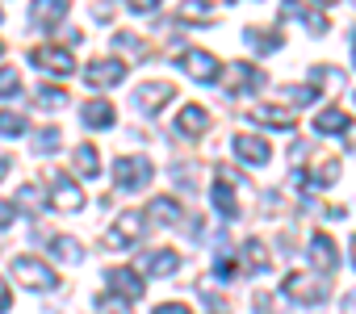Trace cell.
Returning <instances> with one entry per match:
<instances>
[{
	"mask_svg": "<svg viewBox=\"0 0 356 314\" xmlns=\"http://www.w3.org/2000/svg\"><path fill=\"white\" fill-rule=\"evenodd\" d=\"M243 38H248V42H252V51H260V55H268V51H277V47L285 42V38H281V30H256V26H252V30H243Z\"/></svg>",
	"mask_w": 356,
	"mask_h": 314,
	"instance_id": "25",
	"label": "cell"
},
{
	"mask_svg": "<svg viewBox=\"0 0 356 314\" xmlns=\"http://www.w3.org/2000/svg\"><path fill=\"white\" fill-rule=\"evenodd\" d=\"M231 147H235V155L243 164H252V168H264L268 160H273V147H268V138H260V134H248V130H239L235 138H231Z\"/></svg>",
	"mask_w": 356,
	"mask_h": 314,
	"instance_id": "6",
	"label": "cell"
},
{
	"mask_svg": "<svg viewBox=\"0 0 356 314\" xmlns=\"http://www.w3.org/2000/svg\"><path fill=\"white\" fill-rule=\"evenodd\" d=\"M343 310H348V314H356V289H352V293L343 297Z\"/></svg>",
	"mask_w": 356,
	"mask_h": 314,
	"instance_id": "44",
	"label": "cell"
},
{
	"mask_svg": "<svg viewBox=\"0 0 356 314\" xmlns=\"http://www.w3.org/2000/svg\"><path fill=\"white\" fill-rule=\"evenodd\" d=\"M243 256H248V268H252V272H264V268H268V251H264L260 239H248V243H243Z\"/></svg>",
	"mask_w": 356,
	"mask_h": 314,
	"instance_id": "30",
	"label": "cell"
},
{
	"mask_svg": "<svg viewBox=\"0 0 356 314\" xmlns=\"http://www.w3.org/2000/svg\"><path fill=\"white\" fill-rule=\"evenodd\" d=\"M176 17H181L185 26H193V22H197V26H210V22H214V13H210V5H206V0H185Z\"/></svg>",
	"mask_w": 356,
	"mask_h": 314,
	"instance_id": "26",
	"label": "cell"
},
{
	"mask_svg": "<svg viewBox=\"0 0 356 314\" xmlns=\"http://www.w3.org/2000/svg\"><path fill=\"white\" fill-rule=\"evenodd\" d=\"M113 47H118V51H122V55H130V59H134V63H138V59H147V55H151V51H147V42H143V38H134V34H118V38H113Z\"/></svg>",
	"mask_w": 356,
	"mask_h": 314,
	"instance_id": "28",
	"label": "cell"
},
{
	"mask_svg": "<svg viewBox=\"0 0 356 314\" xmlns=\"http://www.w3.org/2000/svg\"><path fill=\"white\" fill-rule=\"evenodd\" d=\"M256 310H260V314H289V306H285L277 293H256Z\"/></svg>",
	"mask_w": 356,
	"mask_h": 314,
	"instance_id": "34",
	"label": "cell"
},
{
	"mask_svg": "<svg viewBox=\"0 0 356 314\" xmlns=\"http://www.w3.org/2000/svg\"><path fill=\"white\" fill-rule=\"evenodd\" d=\"M67 17V0H34L30 5V22L38 26V30H51V26H59Z\"/></svg>",
	"mask_w": 356,
	"mask_h": 314,
	"instance_id": "16",
	"label": "cell"
},
{
	"mask_svg": "<svg viewBox=\"0 0 356 314\" xmlns=\"http://www.w3.org/2000/svg\"><path fill=\"white\" fill-rule=\"evenodd\" d=\"M30 142H34V151H38V155H51V151H59V147H63V130H59V126H47V130H38Z\"/></svg>",
	"mask_w": 356,
	"mask_h": 314,
	"instance_id": "27",
	"label": "cell"
},
{
	"mask_svg": "<svg viewBox=\"0 0 356 314\" xmlns=\"http://www.w3.org/2000/svg\"><path fill=\"white\" fill-rule=\"evenodd\" d=\"M352 268H356V235H352Z\"/></svg>",
	"mask_w": 356,
	"mask_h": 314,
	"instance_id": "46",
	"label": "cell"
},
{
	"mask_svg": "<svg viewBox=\"0 0 356 314\" xmlns=\"http://www.w3.org/2000/svg\"><path fill=\"white\" fill-rule=\"evenodd\" d=\"M231 84H227V92L231 97H243V92H256L260 84H264V72L260 67H252V63H231Z\"/></svg>",
	"mask_w": 356,
	"mask_h": 314,
	"instance_id": "15",
	"label": "cell"
},
{
	"mask_svg": "<svg viewBox=\"0 0 356 314\" xmlns=\"http://www.w3.org/2000/svg\"><path fill=\"white\" fill-rule=\"evenodd\" d=\"M181 67H185L197 84H218V76H222V63H218L210 51H185V55H181Z\"/></svg>",
	"mask_w": 356,
	"mask_h": 314,
	"instance_id": "8",
	"label": "cell"
},
{
	"mask_svg": "<svg viewBox=\"0 0 356 314\" xmlns=\"http://www.w3.org/2000/svg\"><path fill=\"white\" fill-rule=\"evenodd\" d=\"M155 314H193V310H189L185 301H159V306H155Z\"/></svg>",
	"mask_w": 356,
	"mask_h": 314,
	"instance_id": "39",
	"label": "cell"
},
{
	"mask_svg": "<svg viewBox=\"0 0 356 314\" xmlns=\"http://www.w3.org/2000/svg\"><path fill=\"white\" fill-rule=\"evenodd\" d=\"M113 17V5L109 0H101V5H92V22H109Z\"/></svg>",
	"mask_w": 356,
	"mask_h": 314,
	"instance_id": "40",
	"label": "cell"
},
{
	"mask_svg": "<svg viewBox=\"0 0 356 314\" xmlns=\"http://www.w3.org/2000/svg\"><path fill=\"white\" fill-rule=\"evenodd\" d=\"M318 5H335V0H318Z\"/></svg>",
	"mask_w": 356,
	"mask_h": 314,
	"instance_id": "48",
	"label": "cell"
},
{
	"mask_svg": "<svg viewBox=\"0 0 356 314\" xmlns=\"http://www.w3.org/2000/svg\"><path fill=\"white\" fill-rule=\"evenodd\" d=\"M285 97H289L293 105H310V101L318 97V88H314V84H310V88H285Z\"/></svg>",
	"mask_w": 356,
	"mask_h": 314,
	"instance_id": "38",
	"label": "cell"
},
{
	"mask_svg": "<svg viewBox=\"0 0 356 314\" xmlns=\"http://www.w3.org/2000/svg\"><path fill=\"white\" fill-rule=\"evenodd\" d=\"M72 160H76V172H80L84 181H97V176H101V155H97V147L80 142V147H76V155H72Z\"/></svg>",
	"mask_w": 356,
	"mask_h": 314,
	"instance_id": "22",
	"label": "cell"
},
{
	"mask_svg": "<svg viewBox=\"0 0 356 314\" xmlns=\"http://www.w3.org/2000/svg\"><path fill=\"white\" fill-rule=\"evenodd\" d=\"M352 59H356V34H352Z\"/></svg>",
	"mask_w": 356,
	"mask_h": 314,
	"instance_id": "47",
	"label": "cell"
},
{
	"mask_svg": "<svg viewBox=\"0 0 356 314\" xmlns=\"http://www.w3.org/2000/svg\"><path fill=\"white\" fill-rule=\"evenodd\" d=\"M252 122L273 126V130H293L298 126V113L293 109H281V105H256L252 109Z\"/></svg>",
	"mask_w": 356,
	"mask_h": 314,
	"instance_id": "17",
	"label": "cell"
},
{
	"mask_svg": "<svg viewBox=\"0 0 356 314\" xmlns=\"http://www.w3.org/2000/svg\"><path fill=\"white\" fill-rule=\"evenodd\" d=\"M172 97H176V88H172V84H163V80H155V84H138L130 101H134V109H138V113H159Z\"/></svg>",
	"mask_w": 356,
	"mask_h": 314,
	"instance_id": "10",
	"label": "cell"
},
{
	"mask_svg": "<svg viewBox=\"0 0 356 314\" xmlns=\"http://www.w3.org/2000/svg\"><path fill=\"white\" fill-rule=\"evenodd\" d=\"M214 276H218L222 285H231V281L239 276V260H235V256H218V260H214Z\"/></svg>",
	"mask_w": 356,
	"mask_h": 314,
	"instance_id": "32",
	"label": "cell"
},
{
	"mask_svg": "<svg viewBox=\"0 0 356 314\" xmlns=\"http://www.w3.org/2000/svg\"><path fill=\"white\" fill-rule=\"evenodd\" d=\"M84 80H88V88H113L126 80V63L122 59H92L84 67Z\"/></svg>",
	"mask_w": 356,
	"mask_h": 314,
	"instance_id": "9",
	"label": "cell"
},
{
	"mask_svg": "<svg viewBox=\"0 0 356 314\" xmlns=\"http://www.w3.org/2000/svg\"><path fill=\"white\" fill-rule=\"evenodd\" d=\"M143 226H147V222H143V214H134V210H130V214H118V222L101 235V247L122 251V247H130V243L143 235Z\"/></svg>",
	"mask_w": 356,
	"mask_h": 314,
	"instance_id": "5",
	"label": "cell"
},
{
	"mask_svg": "<svg viewBox=\"0 0 356 314\" xmlns=\"http://www.w3.org/2000/svg\"><path fill=\"white\" fill-rule=\"evenodd\" d=\"M38 105H42V109H59V105H67V92H63V88H42V92H38Z\"/></svg>",
	"mask_w": 356,
	"mask_h": 314,
	"instance_id": "36",
	"label": "cell"
},
{
	"mask_svg": "<svg viewBox=\"0 0 356 314\" xmlns=\"http://www.w3.org/2000/svg\"><path fill=\"white\" fill-rule=\"evenodd\" d=\"M55 256H59V260H67V264H80V260H84L80 243H76V239H63V235L55 239Z\"/></svg>",
	"mask_w": 356,
	"mask_h": 314,
	"instance_id": "31",
	"label": "cell"
},
{
	"mask_svg": "<svg viewBox=\"0 0 356 314\" xmlns=\"http://www.w3.org/2000/svg\"><path fill=\"white\" fill-rule=\"evenodd\" d=\"M306 256H310V264H314L318 276H335V268H339V251H335V239H331V235H323V231L310 235Z\"/></svg>",
	"mask_w": 356,
	"mask_h": 314,
	"instance_id": "7",
	"label": "cell"
},
{
	"mask_svg": "<svg viewBox=\"0 0 356 314\" xmlns=\"http://www.w3.org/2000/svg\"><path fill=\"white\" fill-rule=\"evenodd\" d=\"M17 92H22L17 67H0V97H17Z\"/></svg>",
	"mask_w": 356,
	"mask_h": 314,
	"instance_id": "33",
	"label": "cell"
},
{
	"mask_svg": "<svg viewBox=\"0 0 356 314\" xmlns=\"http://www.w3.org/2000/svg\"><path fill=\"white\" fill-rule=\"evenodd\" d=\"M13 218H17V214H13V206H9V201H0V231L13 226Z\"/></svg>",
	"mask_w": 356,
	"mask_h": 314,
	"instance_id": "42",
	"label": "cell"
},
{
	"mask_svg": "<svg viewBox=\"0 0 356 314\" xmlns=\"http://www.w3.org/2000/svg\"><path fill=\"white\" fill-rule=\"evenodd\" d=\"M126 5H130V13H155L159 0H126Z\"/></svg>",
	"mask_w": 356,
	"mask_h": 314,
	"instance_id": "41",
	"label": "cell"
},
{
	"mask_svg": "<svg viewBox=\"0 0 356 314\" xmlns=\"http://www.w3.org/2000/svg\"><path fill=\"white\" fill-rule=\"evenodd\" d=\"M138 264H143V272H151V276H172L176 268H181V256H176V251H147Z\"/></svg>",
	"mask_w": 356,
	"mask_h": 314,
	"instance_id": "20",
	"label": "cell"
},
{
	"mask_svg": "<svg viewBox=\"0 0 356 314\" xmlns=\"http://www.w3.org/2000/svg\"><path fill=\"white\" fill-rule=\"evenodd\" d=\"M306 176V189H331L339 181V160H318L314 172H302Z\"/></svg>",
	"mask_w": 356,
	"mask_h": 314,
	"instance_id": "21",
	"label": "cell"
},
{
	"mask_svg": "<svg viewBox=\"0 0 356 314\" xmlns=\"http://www.w3.org/2000/svg\"><path fill=\"white\" fill-rule=\"evenodd\" d=\"M281 293H285V297H293L298 306H318V301H327V293H331V276L289 272V276H285V285H281Z\"/></svg>",
	"mask_w": 356,
	"mask_h": 314,
	"instance_id": "1",
	"label": "cell"
},
{
	"mask_svg": "<svg viewBox=\"0 0 356 314\" xmlns=\"http://www.w3.org/2000/svg\"><path fill=\"white\" fill-rule=\"evenodd\" d=\"M151 176H155V168H151L147 155H118V164H113V181H118V189L138 193V189L151 185Z\"/></svg>",
	"mask_w": 356,
	"mask_h": 314,
	"instance_id": "2",
	"label": "cell"
},
{
	"mask_svg": "<svg viewBox=\"0 0 356 314\" xmlns=\"http://www.w3.org/2000/svg\"><path fill=\"white\" fill-rule=\"evenodd\" d=\"M13 276H17L26 289H34V293H47V289L59 285V272H55L47 260H38V256H17V260H13Z\"/></svg>",
	"mask_w": 356,
	"mask_h": 314,
	"instance_id": "3",
	"label": "cell"
},
{
	"mask_svg": "<svg viewBox=\"0 0 356 314\" xmlns=\"http://www.w3.org/2000/svg\"><path fill=\"white\" fill-rule=\"evenodd\" d=\"M97 314H130V301H122V297H97Z\"/></svg>",
	"mask_w": 356,
	"mask_h": 314,
	"instance_id": "35",
	"label": "cell"
},
{
	"mask_svg": "<svg viewBox=\"0 0 356 314\" xmlns=\"http://www.w3.org/2000/svg\"><path fill=\"white\" fill-rule=\"evenodd\" d=\"M314 130H318V134H348V130H352V117H348L343 109H323V113L314 117Z\"/></svg>",
	"mask_w": 356,
	"mask_h": 314,
	"instance_id": "23",
	"label": "cell"
},
{
	"mask_svg": "<svg viewBox=\"0 0 356 314\" xmlns=\"http://www.w3.org/2000/svg\"><path fill=\"white\" fill-rule=\"evenodd\" d=\"M105 281H109V293L122 297V301H138V297L147 293V285H143V276H138L134 268H109Z\"/></svg>",
	"mask_w": 356,
	"mask_h": 314,
	"instance_id": "12",
	"label": "cell"
},
{
	"mask_svg": "<svg viewBox=\"0 0 356 314\" xmlns=\"http://www.w3.org/2000/svg\"><path fill=\"white\" fill-rule=\"evenodd\" d=\"M147 214H151V222H159V226H181V206H176V197H155Z\"/></svg>",
	"mask_w": 356,
	"mask_h": 314,
	"instance_id": "24",
	"label": "cell"
},
{
	"mask_svg": "<svg viewBox=\"0 0 356 314\" xmlns=\"http://www.w3.org/2000/svg\"><path fill=\"white\" fill-rule=\"evenodd\" d=\"M9 172V155H0V176H5Z\"/></svg>",
	"mask_w": 356,
	"mask_h": 314,
	"instance_id": "45",
	"label": "cell"
},
{
	"mask_svg": "<svg viewBox=\"0 0 356 314\" xmlns=\"http://www.w3.org/2000/svg\"><path fill=\"white\" fill-rule=\"evenodd\" d=\"M38 201H42V193H38V189H34V185H26V189H22V193H17V206H22V210H30V214H34V210H38Z\"/></svg>",
	"mask_w": 356,
	"mask_h": 314,
	"instance_id": "37",
	"label": "cell"
},
{
	"mask_svg": "<svg viewBox=\"0 0 356 314\" xmlns=\"http://www.w3.org/2000/svg\"><path fill=\"white\" fill-rule=\"evenodd\" d=\"M80 117H84V126H88V130H109V126L118 122L109 101H84V105H80Z\"/></svg>",
	"mask_w": 356,
	"mask_h": 314,
	"instance_id": "19",
	"label": "cell"
},
{
	"mask_svg": "<svg viewBox=\"0 0 356 314\" xmlns=\"http://www.w3.org/2000/svg\"><path fill=\"white\" fill-rule=\"evenodd\" d=\"M51 206L63 214H80L84 210V189L67 176H51Z\"/></svg>",
	"mask_w": 356,
	"mask_h": 314,
	"instance_id": "11",
	"label": "cell"
},
{
	"mask_svg": "<svg viewBox=\"0 0 356 314\" xmlns=\"http://www.w3.org/2000/svg\"><path fill=\"white\" fill-rule=\"evenodd\" d=\"M30 63H34V67H42V72H51V76H59V80L76 72V55H72L67 47H55V42L34 47V51H30Z\"/></svg>",
	"mask_w": 356,
	"mask_h": 314,
	"instance_id": "4",
	"label": "cell"
},
{
	"mask_svg": "<svg viewBox=\"0 0 356 314\" xmlns=\"http://www.w3.org/2000/svg\"><path fill=\"white\" fill-rule=\"evenodd\" d=\"M176 130L189 134V138L206 134V130H210V109H202V105H185L181 113H176Z\"/></svg>",
	"mask_w": 356,
	"mask_h": 314,
	"instance_id": "18",
	"label": "cell"
},
{
	"mask_svg": "<svg viewBox=\"0 0 356 314\" xmlns=\"http://www.w3.org/2000/svg\"><path fill=\"white\" fill-rule=\"evenodd\" d=\"M281 22H302L310 34H327V17L302 5V0H281Z\"/></svg>",
	"mask_w": 356,
	"mask_h": 314,
	"instance_id": "14",
	"label": "cell"
},
{
	"mask_svg": "<svg viewBox=\"0 0 356 314\" xmlns=\"http://www.w3.org/2000/svg\"><path fill=\"white\" fill-rule=\"evenodd\" d=\"M26 130H30L26 113H13V109L0 113V134H5V138H17V134H26Z\"/></svg>",
	"mask_w": 356,
	"mask_h": 314,
	"instance_id": "29",
	"label": "cell"
},
{
	"mask_svg": "<svg viewBox=\"0 0 356 314\" xmlns=\"http://www.w3.org/2000/svg\"><path fill=\"white\" fill-rule=\"evenodd\" d=\"M0 22H5V13H0Z\"/></svg>",
	"mask_w": 356,
	"mask_h": 314,
	"instance_id": "49",
	"label": "cell"
},
{
	"mask_svg": "<svg viewBox=\"0 0 356 314\" xmlns=\"http://www.w3.org/2000/svg\"><path fill=\"white\" fill-rule=\"evenodd\" d=\"M235 181H243L239 172L231 168H218V181H214V206L222 218H239V201H235Z\"/></svg>",
	"mask_w": 356,
	"mask_h": 314,
	"instance_id": "13",
	"label": "cell"
},
{
	"mask_svg": "<svg viewBox=\"0 0 356 314\" xmlns=\"http://www.w3.org/2000/svg\"><path fill=\"white\" fill-rule=\"evenodd\" d=\"M0 55H5V47H0Z\"/></svg>",
	"mask_w": 356,
	"mask_h": 314,
	"instance_id": "50",
	"label": "cell"
},
{
	"mask_svg": "<svg viewBox=\"0 0 356 314\" xmlns=\"http://www.w3.org/2000/svg\"><path fill=\"white\" fill-rule=\"evenodd\" d=\"M13 306V293H9V285H5V276H0V314H5Z\"/></svg>",
	"mask_w": 356,
	"mask_h": 314,
	"instance_id": "43",
	"label": "cell"
}]
</instances>
